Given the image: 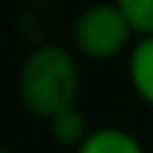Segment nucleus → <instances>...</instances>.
<instances>
[{
	"label": "nucleus",
	"mask_w": 153,
	"mask_h": 153,
	"mask_svg": "<svg viewBox=\"0 0 153 153\" xmlns=\"http://www.w3.org/2000/svg\"><path fill=\"white\" fill-rule=\"evenodd\" d=\"M81 87V69L75 54L63 45H36L18 69V99L36 120H51L72 108Z\"/></svg>",
	"instance_id": "1"
},
{
	"label": "nucleus",
	"mask_w": 153,
	"mask_h": 153,
	"mask_svg": "<svg viewBox=\"0 0 153 153\" xmlns=\"http://www.w3.org/2000/svg\"><path fill=\"white\" fill-rule=\"evenodd\" d=\"M135 42V30L126 15L117 9L114 0L93 3L81 9V15L72 24V45L78 54L90 60H114L126 54Z\"/></svg>",
	"instance_id": "2"
},
{
	"label": "nucleus",
	"mask_w": 153,
	"mask_h": 153,
	"mask_svg": "<svg viewBox=\"0 0 153 153\" xmlns=\"http://www.w3.org/2000/svg\"><path fill=\"white\" fill-rule=\"evenodd\" d=\"M126 75H129L132 93L147 108H153V33L138 36L132 42L129 57H126Z\"/></svg>",
	"instance_id": "3"
},
{
	"label": "nucleus",
	"mask_w": 153,
	"mask_h": 153,
	"mask_svg": "<svg viewBox=\"0 0 153 153\" xmlns=\"http://www.w3.org/2000/svg\"><path fill=\"white\" fill-rule=\"evenodd\" d=\"M72 153H147L144 141L123 126H96Z\"/></svg>",
	"instance_id": "4"
},
{
	"label": "nucleus",
	"mask_w": 153,
	"mask_h": 153,
	"mask_svg": "<svg viewBox=\"0 0 153 153\" xmlns=\"http://www.w3.org/2000/svg\"><path fill=\"white\" fill-rule=\"evenodd\" d=\"M48 132H51V138H54L60 147L75 150V147L87 138L90 126H87L84 111H81L78 105H72V108H63L60 114H54V117L48 120Z\"/></svg>",
	"instance_id": "5"
},
{
	"label": "nucleus",
	"mask_w": 153,
	"mask_h": 153,
	"mask_svg": "<svg viewBox=\"0 0 153 153\" xmlns=\"http://www.w3.org/2000/svg\"><path fill=\"white\" fill-rule=\"evenodd\" d=\"M114 3L126 15V21L132 24L135 36L153 33V0H114Z\"/></svg>",
	"instance_id": "6"
},
{
	"label": "nucleus",
	"mask_w": 153,
	"mask_h": 153,
	"mask_svg": "<svg viewBox=\"0 0 153 153\" xmlns=\"http://www.w3.org/2000/svg\"><path fill=\"white\" fill-rule=\"evenodd\" d=\"M0 153H18V150H9V147H0Z\"/></svg>",
	"instance_id": "7"
}]
</instances>
